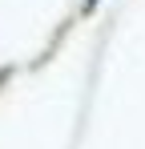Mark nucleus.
Returning a JSON list of instances; mask_svg holds the SVG:
<instances>
[{"instance_id": "obj_1", "label": "nucleus", "mask_w": 145, "mask_h": 149, "mask_svg": "<svg viewBox=\"0 0 145 149\" xmlns=\"http://www.w3.org/2000/svg\"><path fill=\"white\" fill-rule=\"evenodd\" d=\"M93 4H97V0H89V8H93Z\"/></svg>"}]
</instances>
